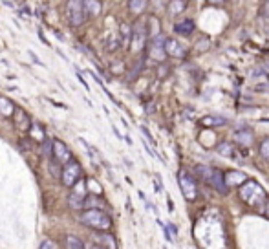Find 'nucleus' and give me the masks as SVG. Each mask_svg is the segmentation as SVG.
Wrapping results in <instances>:
<instances>
[{
    "label": "nucleus",
    "mask_w": 269,
    "mask_h": 249,
    "mask_svg": "<svg viewBox=\"0 0 269 249\" xmlns=\"http://www.w3.org/2000/svg\"><path fill=\"white\" fill-rule=\"evenodd\" d=\"M266 15L269 17V2H268V4H266Z\"/></svg>",
    "instance_id": "c85d7f7f"
},
{
    "label": "nucleus",
    "mask_w": 269,
    "mask_h": 249,
    "mask_svg": "<svg viewBox=\"0 0 269 249\" xmlns=\"http://www.w3.org/2000/svg\"><path fill=\"white\" fill-rule=\"evenodd\" d=\"M128 8L132 13H141L143 9L147 8V2L145 0H132V2H128Z\"/></svg>",
    "instance_id": "412c9836"
},
{
    "label": "nucleus",
    "mask_w": 269,
    "mask_h": 249,
    "mask_svg": "<svg viewBox=\"0 0 269 249\" xmlns=\"http://www.w3.org/2000/svg\"><path fill=\"white\" fill-rule=\"evenodd\" d=\"M218 152H220L222 156H234V151H232V147L229 143L218 145Z\"/></svg>",
    "instance_id": "4be33fe9"
},
{
    "label": "nucleus",
    "mask_w": 269,
    "mask_h": 249,
    "mask_svg": "<svg viewBox=\"0 0 269 249\" xmlns=\"http://www.w3.org/2000/svg\"><path fill=\"white\" fill-rule=\"evenodd\" d=\"M52 159L53 161H57V163H62V165H66L68 161H72V152L68 149L66 145L62 143L60 139H53L52 141Z\"/></svg>",
    "instance_id": "423d86ee"
},
{
    "label": "nucleus",
    "mask_w": 269,
    "mask_h": 249,
    "mask_svg": "<svg viewBox=\"0 0 269 249\" xmlns=\"http://www.w3.org/2000/svg\"><path fill=\"white\" fill-rule=\"evenodd\" d=\"M240 198L251 207H258V205L266 204V191L258 181L247 180L242 187H240Z\"/></svg>",
    "instance_id": "f03ea898"
},
{
    "label": "nucleus",
    "mask_w": 269,
    "mask_h": 249,
    "mask_svg": "<svg viewBox=\"0 0 269 249\" xmlns=\"http://www.w3.org/2000/svg\"><path fill=\"white\" fill-rule=\"evenodd\" d=\"M66 17L72 28L82 26L84 20H86V13L82 9V2H79V0H70L66 4Z\"/></svg>",
    "instance_id": "7ed1b4c3"
},
{
    "label": "nucleus",
    "mask_w": 269,
    "mask_h": 249,
    "mask_svg": "<svg viewBox=\"0 0 269 249\" xmlns=\"http://www.w3.org/2000/svg\"><path fill=\"white\" fill-rule=\"evenodd\" d=\"M130 26H127V24H123L121 26V35H123V44H128L130 42Z\"/></svg>",
    "instance_id": "5701e85b"
},
{
    "label": "nucleus",
    "mask_w": 269,
    "mask_h": 249,
    "mask_svg": "<svg viewBox=\"0 0 269 249\" xmlns=\"http://www.w3.org/2000/svg\"><path fill=\"white\" fill-rule=\"evenodd\" d=\"M200 123L203 127H220V125H225V119L220 117V115H205V117H202Z\"/></svg>",
    "instance_id": "f3484780"
},
{
    "label": "nucleus",
    "mask_w": 269,
    "mask_h": 249,
    "mask_svg": "<svg viewBox=\"0 0 269 249\" xmlns=\"http://www.w3.org/2000/svg\"><path fill=\"white\" fill-rule=\"evenodd\" d=\"M207 181H209L211 185H212L220 194H227V187H225V183H224V174L220 172V171L212 169V172H211L209 180Z\"/></svg>",
    "instance_id": "9d476101"
},
{
    "label": "nucleus",
    "mask_w": 269,
    "mask_h": 249,
    "mask_svg": "<svg viewBox=\"0 0 269 249\" xmlns=\"http://www.w3.org/2000/svg\"><path fill=\"white\" fill-rule=\"evenodd\" d=\"M185 8H187V4H185L183 0H172L171 4H169V11H171V15H179Z\"/></svg>",
    "instance_id": "6ab92c4d"
},
{
    "label": "nucleus",
    "mask_w": 269,
    "mask_h": 249,
    "mask_svg": "<svg viewBox=\"0 0 269 249\" xmlns=\"http://www.w3.org/2000/svg\"><path fill=\"white\" fill-rule=\"evenodd\" d=\"M88 185H94V192H96V194H99V192H101V187H99V183H96V181L94 180H88Z\"/></svg>",
    "instance_id": "bb28decb"
},
{
    "label": "nucleus",
    "mask_w": 269,
    "mask_h": 249,
    "mask_svg": "<svg viewBox=\"0 0 269 249\" xmlns=\"http://www.w3.org/2000/svg\"><path fill=\"white\" fill-rule=\"evenodd\" d=\"M145 40H147V28H145L141 22H137V24H135V28H132V37H130L132 50H134V52H139V50H143Z\"/></svg>",
    "instance_id": "0eeeda50"
},
{
    "label": "nucleus",
    "mask_w": 269,
    "mask_h": 249,
    "mask_svg": "<svg viewBox=\"0 0 269 249\" xmlns=\"http://www.w3.org/2000/svg\"><path fill=\"white\" fill-rule=\"evenodd\" d=\"M64 248L66 249H86V246H84V242H82L79 236H75V234H66V236H64Z\"/></svg>",
    "instance_id": "ddd939ff"
},
{
    "label": "nucleus",
    "mask_w": 269,
    "mask_h": 249,
    "mask_svg": "<svg viewBox=\"0 0 269 249\" xmlns=\"http://www.w3.org/2000/svg\"><path fill=\"white\" fill-rule=\"evenodd\" d=\"M79 222L82 226L96 229V231H108L112 227V220L101 209H86L84 212L79 214Z\"/></svg>",
    "instance_id": "f257e3e1"
},
{
    "label": "nucleus",
    "mask_w": 269,
    "mask_h": 249,
    "mask_svg": "<svg viewBox=\"0 0 269 249\" xmlns=\"http://www.w3.org/2000/svg\"><path fill=\"white\" fill-rule=\"evenodd\" d=\"M141 132H143V134H145V137L149 139L150 143H152V145H156V141H154V137L150 136V132H149V129H147V127H141Z\"/></svg>",
    "instance_id": "a878e982"
},
{
    "label": "nucleus",
    "mask_w": 269,
    "mask_h": 249,
    "mask_svg": "<svg viewBox=\"0 0 269 249\" xmlns=\"http://www.w3.org/2000/svg\"><path fill=\"white\" fill-rule=\"evenodd\" d=\"M96 238H97L99 242L106 244L105 249H117V246H115V240H114V238L108 233H105V234H96Z\"/></svg>",
    "instance_id": "aec40b11"
},
{
    "label": "nucleus",
    "mask_w": 269,
    "mask_h": 249,
    "mask_svg": "<svg viewBox=\"0 0 269 249\" xmlns=\"http://www.w3.org/2000/svg\"><path fill=\"white\" fill-rule=\"evenodd\" d=\"M234 141H238L240 145H251L253 143V132H249V130H238L234 134Z\"/></svg>",
    "instance_id": "dca6fc26"
},
{
    "label": "nucleus",
    "mask_w": 269,
    "mask_h": 249,
    "mask_svg": "<svg viewBox=\"0 0 269 249\" xmlns=\"http://www.w3.org/2000/svg\"><path fill=\"white\" fill-rule=\"evenodd\" d=\"M163 44H165V37L163 35H157L152 40V46H150V57H154L157 60H163L165 52H163Z\"/></svg>",
    "instance_id": "9b49d317"
},
{
    "label": "nucleus",
    "mask_w": 269,
    "mask_h": 249,
    "mask_svg": "<svg viewBox=\"0 0 269 249\" xmlns=\"http://www.w3.org/2000/svg\"><path fill=\"white\" fill-rule=\"evenodd\" d=\"M268 216H269V204H268Z\"/></svg>",
    "instance_id": "c756f323"
},
{
    "label": "nucleus",
    "mask_w": 269,
    "mask_h": 249,
    "mask_svg": "<svg viewBox=\"0 0 269 249\" xmlns=\"http://www.w3.org/2000/svg\"><path fill=\"white\" fill-rule=\"evenodd\" d=\"M174 31L178 35H191L194 31V22L192 20H183V22H178L174 26Z\"/></svg>",
    "instance_id": "2eb2a0df"
},
{
    "label": "nucleus",
    "mask_w": 269,
    "mask_h": 249,
    "mask_svg": "<svg viewBox=\"0 0 269 249\" xmlns=\"http://www.w3.org/2000/svg\"><path fill=\"white\" fill-rule=\"evenodd\" d=\"M82 9H84L86 15L97 17L101 13V2H97V0H86V2H82Z\"/></svg>",
    "instance_id": "4468645a"
},
{
    "label": "nucleus",
    "mask_w": 269,
    "mask_h": 249,
    "mask_svg": "<svg viewBox=\"0 0 269 249\" xmlns=\"http://www.w3.org/2000/svg\"><path fill=\"white\" fill-rule=\"evenodd\" d=\"M68 205H70V209H74V211H79L84 207V194L81 192H72L70 196H68Z\"/></svg>",
    "instance_id": "f8f14e48"
},
{
    "label": "nucleus",
    "mask_w": 269,
    "mask_h": 249,
    "mask_svg": "<svg viewBox=\"0 0 269 249\" xmlns=\"http://www.w3.org/2000/svg\"><path fill=\"white\" fill-rule=\"evenodd\" d=\"M178 181H179V189H181L183 198L189 200V202L196 200V196H198V187H196V181L192 180V178H191L185 171H181V172L178 174Z\"/></svg>",
    "instance_id": "39448f33"
},
{
    "label": "nucleus",
    "mask_w": 269,
    "mask_h": 249,
    "mask_svg": "<svg viewBox=\"0 0 269 249\" xmlns=\"http://www.w3.org/2000/svg\"><path fill=\"white\" fill-rule=\"evenodd\" d=\"M260 156L269 161V139H264L260 145Z\"/></svg>",
    "instance_id": "b1692460"
},
{
    "label": "nucleus",
    "mask_w": 269,
    "mask_h": 249,
    "mask_svg": "<svg viewBox=\"0 0 269 249\" xmlns=\"http://www.w3.org/2000/svg\"><path fill=\"white\" fill-rule=\"evenodd\" d=\"M247 181L246 174L238 172V171H232V172L224 174V183L227 189H234V187H242Z\"/></svg>",
    "instance_id": "1a4fd4ad"
},
{
    "label": "nucleus",
    "mask_w": 269,
    "mask_h": 249,
    "mask_svg": "<svg viewBox=\"0 0 269 249\" xmlns=\"http://www.w3.org/2000/svg\"><path fill=\"white\" fill-rule=\"evenodd\" d=\"M38 249H57V246H55L52 240H44L40 246H38Z\"/></svg>",
    "instance_id": "393cba45"
},
{
    "label": "nucleus",
    "mask_w": 269,
    "mask_h": 249,
    "mask_svg": "<svg viewBox=\"0 0 269 249\" xmlns=\"http://www.w3.org/2000/svg\"><path fill=\"white\" fill-rule=\"evenodd\" d=\"M86 249H105V248H103V246H96V244H94V246H88Z\"/></svg>",
    "instance_id": "cd10ccee"
},
{
    "label": "nucleus",
    "mask_w": 269,
    "mask_h": 249,
    "mask_svg": "<svg viewBox=\"0 0 269 249\" xmlns=\"http://www.w3.org/2000/svg\"><path fill=\"white\" fill-rule=\"evenodd\" d=\"M81 174H82V169L79 165V161H68L66 165L62 167V171H60V180L62 183L66 185V187H74L77 181L81 180Z\"/></svg>",
    "instance_id": "20e7f679"
},
{
    "label": "nucleus",
    "mask_w": 269,
    "mask_h": 249,
    "mask_svg": "<svg viewBox=\"0 0 269 249\" xmlns=\"http://www.w3.org/2000/svg\"><path fill=\"white\" fill-rule=\"evenodd\" d=\"M15 112V105L6 97H0V114L2 115H11Z\"/></svg>",
    "instance_id": "a211bd4d"
},
{
    "label": "nucleus",
    "mask_w": 269,
    "mask_h": 249,
    "mask_svg": "<svg viewBox=\"0 0 269 249\" xmlns=\"http://www.w3.org/2000/svg\"><path fill=\"white\" fill-rule=\"evenodd\" d=\"M163 52L171 57H176V59H181L185 55V48L181 42H178L176 38H165V44H163Z\"/></svg>",
    "instance_id": "6e6552de"
}]
</instances>
